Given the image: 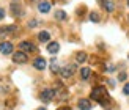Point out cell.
<instances>
[{"instance_id":"6da1fadb","label":"cell","mask_w":129,"mask_h":110,"mask_svg":"<svg viewBox=\"0 0 129 110\" xmlns=\"http://www.w3.org/2000/svg\"><path fill=\"white\" fill-rule=\"evenodd\" d=\"M40 98L43 102H50L54 98H55V90L54 88H46V90H43L41 94H40Z\"/></svg>"},{"instance_id":"7a4b0ae2","label":"cell","mask_w":129,"mask_h":110,"mask_svg":"<svg viewBox=\"0 0 129 110\" xmlns=\"http://www.w3.org/2000/svg\"><path fill=\"white\" fill-rule=\"evenodd\" d=\"M19 50L24 52V54H27V52H35L36 47H35V44L30 43V41H21L19 43Z\"/></svg>"},{"instance_id":"3957f363","label":"cell","mask_w":129,"mask_h":110,"mask_svg":"<svg viewBox=\"0 0 129 110\" xmlns=\"http://www.w3.org/2000/svg\"><path fill=\"white\" fill-rule=\"evenodd\" d=\"M13 61L17 63V64H24V63L28 61V57H27V54H24V52H21V50H17V52L13 54Z\"/></svg>"},{"instance_id":"277c9868","label":"cell","mask_w":129,"mask_h":110,"mask_svg":"<svg viewBox=\"0 0 129 110\" xmlns=\"http://www.w3.org/2000/svg\"><path fill=\"white\" fill-rule=\"evenodd\" d=\"M74 71H76V64H66L64 68L60 69V74H61L63 79H69V77L74 74Z\"/></svg>"},{"instance_id":"5b68a950","label":"cell","mask_w":129,"mask_h":110,"mask_svg":"<svg viewBox=\"0 0 129 110\" xmlns=\"http://www.w3.org/2000/svg\"><path fill=\"white\" fill-rule=\"evenodd\" d=\"M10 10L14 16H22V5H21V2H17V0H13L10 3Z\"/></svg>"},{"instance_id":"8992f818","label":"cell","mask_w":129,"mask_h":110,"mask_svg":"<svg viewBox=\"0 0 129 110\" xmlns=\"http://www.w3.org/2000/svg\"><path fill=\"white\" fill-rule=\"evenodd\" d=\"M102 96H107V91H106V88H102V87H98V88H94L93 91H91V99H96V101H102L101 98Z\"/></svg>"},{"instance_id":"52a82bcc","label":"cell","mask_w":129,"mask_h":110,"mask_svg":"<svg viewBox=\"0 0 129 110\" xmlns=\"http://www.w3.org/2000/svg\"><path fill=\"white\" fill-rule=\"evenodd\" d=\"M13 44L10 41H3V43H0V52H2L3 55H10L13 54Z\"/></svg>"},{"instance_id":"ba28073f","label":"cell","mask_w":129,"mask_h":110,"mask_svg":"<svg viewBox=\"0 0 129 110\" xmlns=\"http://www.w3.org/2000/svg\"><path fill=\"white\" fill-rule=\"evenodd\" d=\"M46 60H44L43 57H38V58H35L33 60V68L35 69H38V71H43V69H46Z\"/></svg>"},{"instance_id":"9c48e42d","label":"cell","mask_w":129,"mask_h":110,"mask_svg":"<svg viewBox=\"0 0 129 110\" xmlns=\"http://www.w3.org/2000/svg\"><path fill=\"white\" fill-rule=\"evenodd\" d=\"M16 30H17L16 25H6V27H2L0 28V38H3L6 35H10V33H14Z\"/></svg>"},{"instance_id":"30bf717a","label":"cell","mask_w":129,"mask_h":110,"mask_svg":"<svg viewBox=\"0 0 129 110\" xmlns=\"http://www.w3.org/2000/svg\"><path fill=\"white\" fill-rule=\"evenodd\" d=\"M38 10H40V13L46 14V13L50 11V3L47 2V0H41V2L38 3Z\"/></svg>"},{"instance_id":"8fae6325","label":"cell","mask_w":129,"mask_h":110,"mask_svg":"<svg viewBox=\"0 0 129 110\" xmlns=\"http://www.w3.org/2000/svg\"><path fill=\"white\" fill-rule=\"evenodd\" d=\"M58 50H60V44L58 43H57V41H50L49 44H47V52L49 54H57V52H58Z\"/></svg>"},{"instance_id":"7c38bea8","label":"cell","mask_w":129,"mask_h":110,"mask_svg":"<svg viewBox=\"0 0 129 110\" xmlns=\"http://www.w3.org/2000/svg\"><path fill=\"white\" fill-rule=\"evenodd\" d=\"M77 107H79L80 110H91V102H90L88 99H80L79 102H77Z\"/></svg>"},{"instance_id":"4fadbf2b","label":"cell","mask_w":129,"mask_h":110,"mask_svg":"<svg viewBox=\"0 0 129 110\" xmlns=\"http://www.w3.org/2000/svg\"><path fill=\"white\" fill-rule=\"evenodd\" d=\"M38 40H40L41 43H50L49 40H50V33L49 31H40V35H38Z\"/></svg>"},{"instance_id":"5bb4252c","label":"cell","mask_w":129,"mask_h":110,"mask_svg":"<svg viewBox=\"0 0 129 110\" xmlns=\"http://www.w3.org/2000/svg\"><path fill=\"white\" fill-rule=\"evenodd\" d=\"M102 6H104L106 11H109V13H112L115 10V5H113L112 0H102Z\"/></svg>"},{"instance_id":"9a60e30c","label":"cell","mask_w":129,"mask_h":110,"mask_svg":"<svg viewBox=\"0 0 129 110\" xmlns=\"http://www.w3.org/2000/svg\"><path fill=\"white\" fill-rule=\"evenodd\" d=\"M90 76H91V69H90V68H82V69H80V77H82V80H88Z\"/></svg>"},{"instance_id":"2e32d148","label":"cell","mask_w":129,"mask_h":110,"mask_svg":"<svg viewBox=\"0 0 129 110\" xmlns=\"http://www.w3.org/2000/svg\"><path fill=\"white\" fill-rule=\"evenodd\" d=\"M85 60H87V54L85 52H77L76 54V61L77 63H83Z\"/></svg>"},{"instance_id":"e0dca14e","label":"cell","mask_w":129,"mask_h":110,"mask_svg":"<svg viewBox=\"0 0 129 110\" xmlns=\"http://www.w3.org/2000/svg\"><path fill=\"white\" fill-rule=\"evenodd\" d=\"M50 71H52V74L60 72V66H58V63H57L55 60H52V63H50Z\"/></svg>"},{"instance_id":"ac0fdd59","label":"cell","mask_w":129,"mask_h":110,"mask_svg":"<svg viewBox=\"0 0 129 110\" xmlns=\"http://www.w3.org/2000/svg\"><path fill=\"white\" fill-rule=\"evenodd\" d=\"M55 19H58V21H63V19H66V13H64L63 10L55 11Z\"/></svg>"},{"instance_id":"d6986e66","label":"cell","mask_w":129,"mask_h":110,"mask_svg":"<svg viewBox=\"0 0 129 110\" xmlns=\"http://www.w3.org/2000/svg\"><path fill=\"white\" fill-rule=\"evenodd\" d=\"M90 21H91V22H99V14L93 11L91 14H90Z\"/></svg>"},{"instance_id":"ffe728a7","label":"cell","mask_w":129,"mask_h":110,"mask_svg":"<svg viewBox=\"0 0 129 110\" xmlns=\"http://www.w3.org/2000/svg\"><path fill=\"white\" fill-rule=\"evenodd\" d=\"M38 24H40V21H36V19H31V21L28 22V27L35 28V27H38Z\"/></svg>"},{"instance_id":"44dd1931","label":"cell","mask_w":129,"mask_h":110,"mask_svg":"<svg viewBox=\"0 0 129 110\" xmlns=\"http://www.w3.org/2000/svg\"><path fill=\"white\" fill-rule=\"evenodd\" d=\"M126 77H127V76H126L124 72H121V74H118V80H120V82H124Z\"/></svg>"},{"instance_id":"7402d4cb","label":"cell","mask_w":129,"mask_h":110,"mask_svg":"<svg viewBox=\"0 0 129 110\" xmlns=\"http://www.w3.org/2000/svg\"><path fill=\"white\" fill-rule=\"evenodd\" d=\"M123 93H124V94H129V83H126V85H124V88H123Z\"/></svg>"},{"instance_id":"603a6c76","label":"cell","mask_w":129,"mask_h":110,"mask_svg":"<svg viewBox=\"0 0 129 110\" xmlns=\"http://www.w3.org/2000/svg\"><path fill=\"white\" fill-rule=\"evenodd\" d=\"M3 17H5V10H3V8H0V21H2Z\"/></svg>"},{"instance_id":"cb8c5ba5","label":"cell","mask_w":129,"mask_h":110,"mask_svg":"<svg viewBox=\"0 0 129 110\" xmlns=\"http://www.w3.org/2000/svg\"><path fill=\"white\" fill-rule=\"evenodd\" d=\"M58 110H71L69 107H61V108H58Z\"/></svg>"},{"instance_id":"d4e9b609","label":"cell","mask_w":129,"mask_h":110,"mask_svg":"<svg viewBox=\"0 0 129 110\" xmlns=\"http://www.w3.org/2000/svg\"><path fill=\"white\" fill-rule=\"evenodd\" d=\"M38 110H46V108H38Z\"/></svg>"},{"instance_id":"484cf974","label":"cell","mask_w":129,"mask_h":110,"mask_svg":"<svg viewBox=\"0 0 129 110\" xmlns=\"http://www.w3.org/2000/svg\"><path fill=\"white\" fill-rule=\"evenodd\" d=\"M127 6H129V0H127Z\"/></svg>"}]
</instances>
